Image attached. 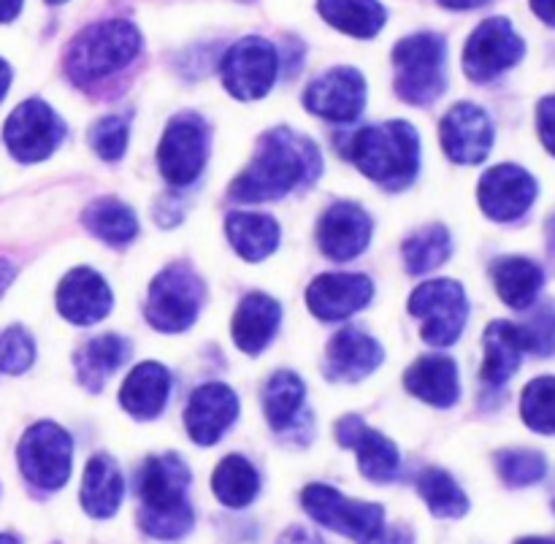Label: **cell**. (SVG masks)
I'll return each instance as SVG.
<instances>
[{
    "mask_svg": "<svg viewBox=\"0 0 555 544\" xmlns=\"http://www.w3.org/2000/svg\"><path fill=\"white\" fill-rule=\"evenodd\" d=\"M320 168L323 160L312 139L287 128L269 130L260 139L253 163L233 179L231 198L242 204L285 198L312 182Z\"/></svg>",
    "mask_w": 555,
    "mask_h": 544,
    "instance_id": "cell-1",
    "label": "cell"
},
{
    "mask_svg": "<svg viewBox=\"0 0 555 544\" xmlns=\"http://www.w3.org/2000/svg\"><path fill=\"white\" fill-rule=\"evenodd\" d=\"M190 469L177 455L146 458L139 480V523L155 540H179L193 529V509L188 504Z\"/></svg>",
    "mask_w": 555,
    "mask_h": 544,
    "instance_id": "cell-2",
    "label": "cell"
},
{
    "mask_svg": "<svg viewBox=\"0 0 555 544\" xmlns=\"http://www.w3.org/2000/svg\"><path fill=\"white\" fill-rule=\"evenodd\" d=\"M350 157L363 177L388 190H404L421 168V139L410 122L372 125L352 135Z\"/></svg>",
    "mask_w": 555,
    "mask_h": 544,
    "instance_id": "cell-3",
    "label": "cell"
},
{
    "mask_svg": "<svg viewBox=\"0 0 555 544\" xmlns=\"http://www.w3.org/2000/svg\"><path fill=\"white\" fill-rule=\"evenodd\" d=\"M141 52V36L135 25L125 20L98 22L74 38L65 57V74L79 87H90L117 74Z\"/></svg>",
    "mask_w": 555,
    "mask_h": 544,
    "instance_id": "cell-4",
    "label": "cell"
},
{
    "mask_svg": "<svg viewBox=\"0 0 555 544\" xmlns=\"http://www.w3.org/2000/svg\"><path fill=\"white\" fill-rule=\"evenodd\" d=\"M444 38L437 33H415L393 49L396 92L406 103L428 106L444 92Z\"/></svg>",
    "mask_w": 555,
    "mask_h": 544,
    "instance_id": "cell-5",
    "label": "cell"
},
{
    "mask_svg": "<svg viewBox=\"0 0 555 544\" xmlns=\"http://www.w3.org/2000/svg\"><path fill=\"white\" fill-rule=\"evenodd\" d=\"M204 296V282L190 265H168L152 280L144 314L155 331L179 334L195 323Z\"/></svg>",
    "mask_w": 555,
    "mask_h": 544,
    "instance_id": "cell-6",
    "label": "cell"
},
{
    "mask_svg": "<svg viewBox=\"0 0 555 544\" xmlns=\"http://www.w3.org/2000/svg\"><path fill=\"white\" fill-rule=\"evenodd\" d=\"M410 312L423 320V339L431 347H450L464 334L469 301L459 282L434 280L417 287L410 298Z\"/></svg>",
    "mask_w": 555,
    "mask_h": 544,
    "instance_id": "cell-7",
    "label": "cell"
},
{
    "mask_svg": "<svg viewBox=\"0 0 555 544\" xmlns=\"http://www.w3.org/2000/svg\"><path fill=\"white\" fill-rule=\"evenodd\" d=\"M301 504L309 518L356 542L372 540L385 526V509L379 504L356 502V498L341 496L339 491L328 485L304 488Z\"/></svg>",
    "mask_w": 555,
    "mask_h": 544,
    "instance_id": "cell-8",
    "label": "cell"
},
{
    "mask_svg": "<svg viewBox=\"0 0 555 544\" xmlns=\"http://www.w3.org/2000/svg\"><path fill=\"white\" fill-rule=\"evenodd\" d=\"M225 90L238 101L263 98L280 76V54L266 38L249 36L233 43L220 63Z\"/></svg>",
    "mask_w": 555,
    "mask_h": 544,
    "instance_id": "cell-9",
    "label": "cell"
},
{
    "mask_svg": "<svg viewBox=\"0 0 555 544\" xmlns=\"http://www.w3.org/2000/svg\"><path fill=\"white\" fill-rule=\"evenodd\" d=\"M209 150V130L198 114H179L168 122L157 150L160 173L173 187L193 184L206 166Z\"/></svg>",
    "mask_w": 555,
    "mask_h": 544,
    "instance_id": "cell-10",
    "label": "cell"
},
{
    "mask_svg": "<svg viewBox=\"0 0 555 544\" xmlns=\"http://www.w3.org/2000/svg\"><path fill=\"white\" fill-rule=\"evenodd\" d=\"M70 453H74L70 437L54 423H38L27 428L16 450L25 480L43 491H57L65 485L70 475Z\"/></svg>",
    "mask_w": 555,
    "mask_h": 544,
    "instance_id": "cell-11",
    "label": "cell"
},
{
    "mask_svg": "<svg viewBox=\"0 0 555 544\" xmlns=\"http://www.w3.org/2000/svg\"><path fill=\"white\" fill-rule=\"evenodd\" d=\"M65 135V125L52 108L38 98H30L11 112L5 119L3 139L11 155L22 163L47 160L60 146Z\"/></svg>",
    "mask_w": 555,
    "mask_h": 544,
    "instance_id": "cell-12",
    "label": "cell"
},
{
    "mask_svg": "<svg viewBox=\"0 0 555 544\" xmlns=\"http://www.w3.org/2000/svg\"><path fill=\"white\" fill-rule=\"evenodd\" d=\"M526 43L504 16L486 20L469 36L464 49V68L472 81H491L520 63Z\"/></svg>",
    "mask_w": 555,
    "mask_h": 544,
    "instance_id": "cell-13",
    "label": "cell"
},
{
    "mask_svg": "<svg viewBox=\"0 0 555 544\" xmlns=\"http://www.w3.org/2000/svg\"><path fill=\"white\" fill-rule=\"evenodd\" d=\"M482 211L496 222H513L531 209L537 198V182L529 171L520 166L504 163V166L491 168L480 179L477 187Z\"/></svg>",
    "mask_w": 555,
    "mask_h": 544,
    "instance_id": "cell-14",
    "label": "cell"
},
{
    "mask_svg": "<svg viewBox=\"0 0 555 544\" xmlns=\"http://www.w3.org/2000/svg\"><path fill=\"white\" fill-rule=\"evenodd\" d=\"M366 103V81L356 68H334L314 79L304 95V106L331 122H352Z\"/></svg>",
    "mask_w": 555,
    "mask_h": 544,
    "instance_id": "cell-15",
    "label": "cell"
},
{
    "mask_svg": "<svg viewBox=\"0 0 555 544\" xmlns=\"http://www.w3.org/2000/svg\"><path fill=\"white\" fill-rule=\"evenodd\" d=\"M442 146L450 160L475 166L488 157L493 146V125L488 114L475 103H459L442 119Z\"/></svg>",
    "mask_w": 555,
    "mask_h": 544,
    "instance_id": "cell-16",
    "label": "cell"
},
{
    "mask_svg": "<svg viewBox=\"0 0 555 544\" xmlns=\"http://www.w3.org/2000/svg\"><path fill=\"white\" fill-rule=\"evenodd\" d=\"M238 415V399L228 385L209 383L195 390L184 410V426L195 444L220 442L222 433L233 426Z\"/></svg>",
    "mask_w": 555,
    "mask_h": 544,
    "instance_id": "cell-17",
    "label": "cell"
},
{
    "mask_svg": "<svg viewBox=\"0 0 555 544\" xmlns=\"http://www.w3.org/2000/svg\"><path fill=\"white\" fill-rule=\"evenodd\" d=\"M372 238V220L366 211L350 200H339L323 215L318 225V242L325 258L345 260L358 258Z\"/></svg>",
    "mask_w": 555,
    "mask_h": 544,
    "instance_id": "cell-18",
    "label": "cell"
},
{
    "mask_svg": "<svg viewBox=\"0 0 555 544\" xmlns=\"http://www.w3.org/2000/svg\"><path fill=\"white\" fill-rule=\"evenodd\" d=\"M336 439L341 448H350L358 453V466L363 477L372 482H390L399 471V450L390 439L369 428L358 415H347L336 423Z\"/></svg>",
    "mask_w": 555,
    "mask_h": 544,
    "instance_id": "cell-19",
    "label": "cell"
},
{
    "mask_svg": "<svg viewBox=\"0 0 555 544\" xmlns=\"http://www.w3.org/2000/svg\"><path fill=\"white\" fill-rule=\"evenodd\" d=\"M372 280L363 274H323L309 285L307 303L325 323L347 320L372 301Z\"/></svg>",
    "mask_w": 555,
    "mask_h": 544,
    "instance_id": "cell-20",
    "label": "cell"
},
{
    "mask_svg": "<svg viewBox=\"0 0 555 544\" xmlns=\"http://www.w3.org/2000/svg\"><path fill=\"white\" fill-rule=\"evenodd\" d=\"M57 309L68 323L95 325L112 312V290L92 269H74L57 287Z\"/></svg>",
    "mask_w": 555,
    "mask_h": 544,
    "instance_id": "cell-21",
    "label": "cell"
},
{
    "mask_svg": "<svg viewBox=\"0 0 555 544\" xmlns=\"http://www.w3.org/2000/svg\"><path fill=\"white\" fill-rule=\"evenodd\" d=\"M383 358L385 350L372 336L363 334L361 328H341L325 352V374L334 383H358L369 377L383 363Z\"/></svg>",
    "mask_w": 555,
    "mask_h": 544,
    "instance_id": "cell-22",
    "label": "cell"
},
{
    "mask_svg": "<svg viewBox=\"0 0 555 544\" xmlns=\"http://www.w3.org/2000/svg\"><path fill=\"white\" fill-rule=\"evenodd\" d=\"M404 385L412 396L431 406H453L461 396L459 366L448 355H426L412 363L404 374Z\"/></svg>",
    "mask_w": 555,
    "mask_h": 544,
    "instance_id": "cell-23",
    "label": "cell"
},
{
    "mask_svg": "<svg viewBox=\"0 0 555 544\" xmlns=\"http://www.w3.org/2000/svg\"><path fill=\"white\" fill-rule=\"evenodd\" d=\"M280 320V303L274 298L263 296V293H253V296H247L238 303L236 314H233V341L247 355H258L274 339Z\"/></svg>",
    "mask_w": 555,
    "mask_h": 544,
    "instance_id": "cell-24",
    "label": "cell"
},
{
    "mask_svg": "<svg viewBox=\"0 0 555 544\" xmlns=\"http://www.w3.org/2000/svg\"><path fill=\"white\" fill-rule=\"evenodd\" d=\"M168 393H171V374L160 363H141L125 379L119 404L135 420H152L166 410Z\"/></svg>",
    "mask_w": 555,
    "mask_h": 544,
    "instance_id": "cell-25",
    "label": "cell"
},
{
    "mask_svg": "<svg viewBox=\"0 0 555 544\" xmlns=\"http://www.w3.org/2000/svg\"><path fill=\"white\" fill-rule=\"evenodd\" d=\"M486 363H482V379L488 385H504L526 355V339L520 325L496 320L486 331Z\"/></svg>",
    "mask_w": 555,
    "mask_h": 544,
    "instance_id": "cell-26",
    "label": "cell"
},
{
    "mask_svg": "<svg viewBox=\"0 0 555 544\" xmlns=\"http://www.w3.org/2000/svg\"><path fill=\"white\" fill-rule=\"evenodd\" d=\"M125 496V480L117 464L106 455L90 458L81 480V507L92 518H112Z\"/></svg>",
    "mask_w": 555,
    "mask_h": 544,
    "instance_id": "cell-27",
    "label": "cell"
},
{
    "mask_svg": "<svg viewBox=\"0 0 555 544\" xmlns=\"http://www.w3.org/2000/svg\"><path fill=\"white\" fill-rule=\"evenodd\" d=\"M491 276L499 298L513 309H529L545 282V271L526 258H499L491 265Z\"/></svg>",
    "mask_w": 555,
    "mask_h": 544,
    "instance_id": "cell-28",
    "label": "cell"
},
{
    "mask_svg": "<svg viewBox=\"0 0 555 544\" xmlns=\"http://www.w3.org/2000/svg\"><path fill=\"white\" fill-rule=\"evenodd\" d=\"M130 345L117 334L98 336V339L87 341L79 352H76L74 363L79 372V383L87 390L98 393L108 377L128 361Z\"/></svg>",
    "mask_w": 555,
    "mask_h": 544,
    "instance_id": "cell-29",
    "label": "cell"
},
{
    "mask_svg": "<svg viewBox=\"0 0 555 544\" xmlns=\"http://www.w3.org/2000/svg\"><path fill=\"white\" fill-rule=\"evenodd\" d=\"M225 231L233 249L244 260H249V263H258V260L269 258L276 249V244H280V225L269 215L236 211V215H228Z\"/></svg>",
    "mask_w": 555,
    "mask_h": 544,
    "instance_id": "cell-30",
    "label": "cell"
},
{
    "mask_svg": "<svg viewBox=\"0 0 555 544\" xmlns=\"http://www.w3.org/2000/svg\"><path fill=\"white\" fill-rule=\"evenodd\" d=\"M318 11L331 27L356 38H374L388 20L379 0H320Z\"/></svg>",
    "mask_w": 555,
    "mask_h": 544,
    "instance_id": "cell-31",
    "label": "cell"
},
{
    "mask_svg": "<svg viewBox=\"0 0 555 544\" xmlns=\"http://www.w3.org/2000/svg\"><path fill=\"white\" fill-rule=\"evenodd\" d=\"M85 225L90 228L101 242L112 244V247L130 244L135 238V233H139V220H135L133 209L117 198L92 200L85 209Z\"/></svg>",
    "mask_w": 555,
    "mask_h": 544,
    "instance_id": "cell-32",
    "label": "cell"
},
{
    "mask_svg": "<svg viewBox=\"0 0 555 544\" xmlns=\"http://www.w3.org/2000/svg\"><path fill=\"white\" fill-rule=\"evenodd\" d=\"M211 491L225 507L242 509L249 502H255L260 491V480L255 466L242 455H228L211 477Z\"/></svg>",
    "mask_w": 555,
    "mask_h": 544,
    "instance_id": "cell-33",
    "label": "cell"
},
{
    "mask_svg": "<svg viewBox=\"0 0 555 544\" xmlns=\"http://www.w3.org/2000/svg\"><path fill=\"white\" fill-rule=\"evenodd\" d=\"M304 404V383L293 372H276L263 388L266 420L274 431H287Z\"/></svg>",
    "mask_w": 555,
    "mask_h": 544,
    "instance_id": "cell-34",
    "label": "cell"
},
{
    "mask_svg": "<svg viewBox=\"0 0 555 544\" xmlns=\"http://www.w3.org/2000/svg\"><path fill=\"white\" fill-rule=\"evenodd\" d=\"M417 491H421L423 502L428 504L437 518H464L469 513V498L466 493L455 485L453 477L442 469H426L417 480Z\"/></svg>",
    "mask_w": 555,
    "mask_h": 544,
    "instance_id": "cell-35",
    "label": "cell"
},
{
    "mask_svg": "<svg viewBox=\"0 0 555 544\" xmlns=\"http://www.w3.org/2000/svg\"><path fill=\"white\" fill-rule=\"evenodd\" d=\"M450 233L442 225L421 228L415 236L404 242V260L410 274H426V271L439 269L450 258Z\"/></svg>",
    "mask_w": 555,
    "mask_h": 544,
    "instance_id": "cell-36",
    "label": "cell"
},
{
    "mask_svg": "<svg viewBox=\"0 0 555 544\" xmlns=\"http://www.w3.org/2000/svg\"><path fill=\"white\" fill-rule=\"evenodd\" d=\"M524 423L537 433L553 437L555 433V377H540L526 385L520 399Z\"/></svg>",
    "mask_w": 555,
    "mask_h": 544,
    "instance_id": "cell-37",
    "label": "cell"
},
{
    "mask_svg": "<svg viewBox=\"0 0 555 544\" xmlns=\"http://www.w3.org/2000/svg\"><path fill=\"white\" fill-rule=\"evenodd\" d=\"M496 471L509 488H529L545 480L547 461L531 450H504L496 455Z\"/></svg>",
    "mask_w": 555,
    "mask_h": 544,
    "instance_id": "cell-38",
    "label": "cell"
},
{
    "mask_svg": "<svg viewBox=\"0 0 555 544\" xmlns=\"http://www.w3.org/2000/svg\"><path fill=\"white\" fill-rule=\"evenodd\" d=\"M90 144L95 155L103 157V160H119L125 150H128V119L117 117V114L98 119L90 130Z\"/></svg>",
    "mask_w": 555,
    "mask_h": 544,
    "instance_id": "cell-39",
    "label": "cell"
},
{
    "mask_svg": "<svg viewBox=\"0 0 555 544\" xmlns=\"http://www.w3.org/2000/svg\"><path fill=\"white\" fill-rule=\"evenodd\" d=\"M36 361V345L30 334L22 328H9L0 334V372L3 374H22Z\"/></svg>",
    "mask_w": 555,
    "mask_h": 544,
    "instance_id": "cell-40",
    "label": "cell"
},
{
    "mask_svg": "<svg viewBox=\"0 0 555 544\" xmlns=\"http://www.w3.org/2000/svg\"><path fill=\"white\" fill-rule=\"evenodd\" d=\"M526 339V352H534V355H553L555 352V312L551 307L540 309V312L531 318V323L520 325Z\"/></svg>",
    "mask_w": 555,
    "mask_h": 544,
    "instance_id": "cell-41",
    "label": "cell"
},
{
    "mask_svg": "<svg viewBox=\"0 0 555 544\" xmlns=\"http://www.w3.org/2000/svg\"><path fill=\"white\" fill-rule=\"evenodd\" d=\"M537 128H540V139L545 150L555 155V95L542 98L540 108H537Z\"/></svg>",
    "mask_w": 555,
    "mask_h": 544,
    "instance_id": "cell-42",
    "label": "cell"
},
{
    "mask_svg": "<svg viewBox=\"0 0 555 544\" xmlns=\"http://www.w3.org/2000/svg\"><path fill=\"white\" fill-rule=\"evenodd\" d=\"M280 544H325V542L318 540V536H314L309 529H301V526H293V529H287L285 534L280 536Z\"/></svg>",
    "mask_w": 555,
    "mask_h": 544,
    "instance_id": "cell-43",
    "label": "cell"
},
{
    "mask_svg": "<svg viewBox=\"0 0 555 544\" xmlns=\"http://www.w3.org/2000/svg\"><path fill=\"white\" fill-rule=\"evenodd\" d=\"M531 9L545 25L555 27V0H531Z\"/></svg>",
    "mask_w": 555,
    "mask_h": 544,
    "instance_id": "cell-44",
    "label": "cell"
},
{
    "mask_svg": "<svg viewBox=\"0 0 555 544\" xmlns=\"http://www.w3.org/2000/svg\"><path fill=\"white\" fill-rule=\"evenodd\" d=\"M361 544H401V531H388L383 526V529H379L372 540H366Z\"/></svg>",
    "mask_w": 555,
    "mask_h": 544,
    "instance_id": "cell-45",
    "label": "cell"
},
{
    "mask_svg": "<svg viewBox=\"0 0 555 544\" xmlns=\"http://www.w3.org/2000/svg\"><path fill=\"white\" fill-rule=\"evenodd\" d=\"M22 11V0H0V22L16 20Z\"/></svg>",
    "mask_w": 555,
    "mask_h": 544,
    "instance_id": "cell-46",
    "label": "cell"
},
{
    "mask_svg": "<svg viewBox=\"0 0 555 544\" xmlns=\"http://www.w3.org/2000/svg\"><path fill=\"white\" fill-rule=\"evenodd\" d=\"M442 3L444 9H455V11H466V9H480V5L491 3V0H437Z\"/></svg>",
    "mask_w": 555,
    "mask_h": 544,
    "instance_id": "cell-47",
    "label": "cell"
},
{
    "mask_svg": "<svg viewBox=\"0 0 555 544\" xmlns=\"http://www.w3.org/2000/svg\"><path fill=\"white\" fill-rule=\"evenodd\" d=\"M14 276H16L14 265H11L9 260H0V296L9 290V285H11V280H14Z\"/></svg>",
    "mask_w": 555,
    "mask_h": 544,
    "instance_id": "cell-48",
    "label": "cell"
},
{
    "mask_svg": "<svg viewBox=\"0 0 555 544\" xmlns=\"http://www.w3.org/2000/svg\"><path fill=\"white\" fill-rule=\"evenodd\" d=\"M9 85H11V68L5 60H0V101H3L5 92H9Z\"/></svg>",
    "mask_w": 555,
    "mask_h": 544,
    "instance_id": "cell-49",
    "label": "cell"
},
{
    "mask_svg": "<svg viewBox=\"0 0 555 544\" xmlns=\"http://www.w3.org/2000/svg\"><path fill=\"white\" fill-rule=\"evenodd\" d=\"M547 249H551V255L555 260V215L551 217V222H547Z\"/></svg>",
    "mask_w": 555,
    "mask_h": 544,
    "instance_id": "cell-50",
    "label": "cell"
},
{
    "mask_svg": "<svg viewBox=\"0 0 555 544\" xmlns=\"http://www.w3.org/2000/svg\"><path fill=\"white\" fill-rule=\"evenodd\" d=\"M515 544H555V540H545V536H529V540H520Z\"/></svg>",
    "mask_w": 555,
    "mask_h": 544,
    "instance_id": "cell-51",
    "label": "cell"
},
{
    "mask_svg": "<svg viewBox=\"0 0 555 544\" xmlns=\"http://www.w3.org/2000/svg\"><path fill=\"white\" fill-rule=\"evenodd\" d=\"M0 544H20L14 540V536H9V534H0Z\"/></svg>",
    "mask_w": 555,
    "mask_h": 544,
    "instance_id": "cell-52",
    "label": "cell"
},
{
    "mask_svg": "<svg viewBox=\"0 0 555 544\" xmlns=\"http://www.w3.org/2000/svg\"><path fill=\"white\" fill-rule=\"evenodd\" d=\"M47 3H52V5H60V3H68V0H47Z\"/></svg>",
    "mask_w": 555,
    "mask_h": 544,
    "instance_id": "cell-53",
    "label": "cell"
}]
</instances>
